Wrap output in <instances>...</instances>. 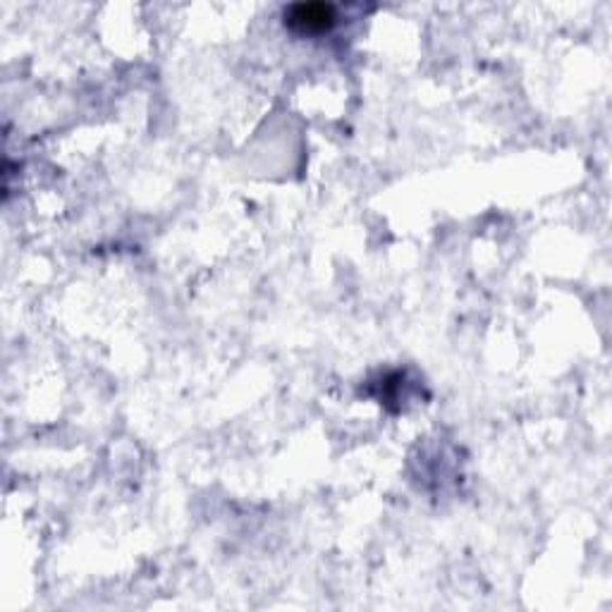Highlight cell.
Listing matches in <instances>:
<instances>
[{"mask_svg": "<svg viewBox=\"0 0 612 612\" xmlns=\"http://www.w3.org/2000/svg\"><path fill=\"white\" fill-rule=\"evenodd\" d=\"M337 25V10L328 3H297L285 10V27L302 37H319Z\"/></svg>", "mask_w": 612, "mask_h": 612, "instance_id": "1", "label": "cell"}]
</instances>
